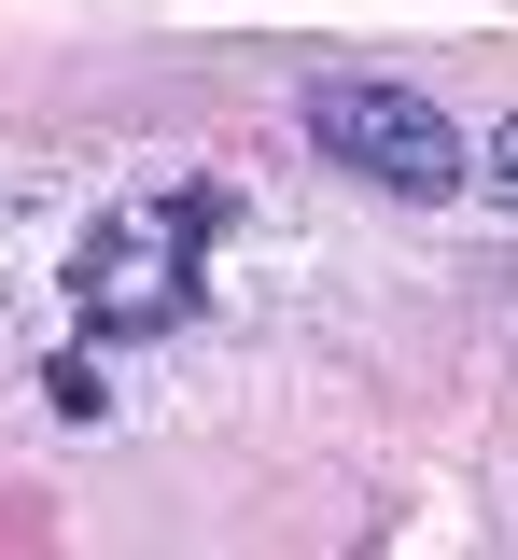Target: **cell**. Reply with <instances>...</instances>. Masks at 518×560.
I'll use <instances>...</instances> for the list:
<instances>
[{"label": "cell", "mask_w": 518, "mask_h": 560, "mask_svg": "<svg viewBox=\"0 0 518 560\" xmlns=\"http://www.w3.org/2000/svg\"><path fill=\"white\" fill-rule=\"evenodd\" d=\"M322 294V210L224 154H141L98 183L43 168L0 197V393L57 434H113L281 364Z\"/></svg>", "instance_id": "cell-1"}, {"label": "cell", "mask_w": 518, "mask_h": 560, "mask_svg": "<svg viewBox=\"0 0 518 560\" xmlns=\"http://www.w3.org/2000/svg\"><path fill=\"white\" fill-rule=\"evenodd\" d=\"M308 154L351 168V183H378V197H407V210H435V197L476 183V168H462V127H448L435 98L365 84V70H322V84H308Z\"/></svg>", "instance_id": "cell-2"}, {"label": "cell", "mask_w": 518, "mask_h": 560, "mask_svg": "<svg viewBox=\"0 0 518 560\" xmlns=\"http://www.w3.org/2000/svg\"><path fill=\"white\" fill-rule=\"evenodd\" d=\"M476 168H491V197L518 210V113H505V127H491V154H476Z\"/></svg>", "instance_id": "cell-3"}]
</instances>
